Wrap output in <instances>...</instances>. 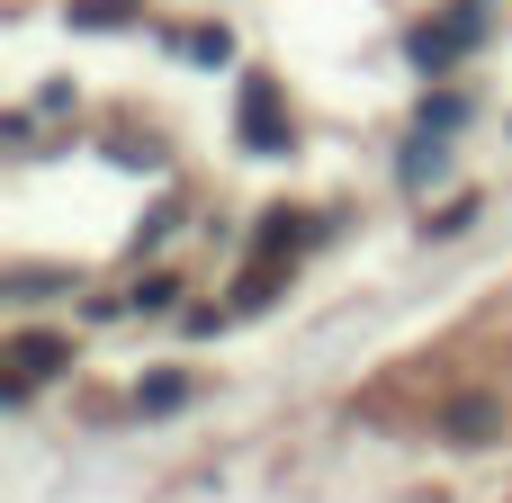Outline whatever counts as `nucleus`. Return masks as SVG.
<instances>
[{
  "mask_svg": "<svg viewBox=\"0 0 512 503\" xmlns=\"http://www.w3.org/2000/svg\"><path fill=\"white\" fill-rule=\"evenodd\" d=\"M72 18H81V27H117V18H126V0H81Z\"/></svg>",
  "mask_w": 512,
  "mask_h": 503,
  "instance_id": "7ed1b4c3",
  "label": "nucleus"
},
{
  "mask_svg": "<svg viewBox=\"0 0 512 503\" xmlns=\"http://www.w3.org/2000/svg\"><path fill=\"white\" fill-rule=\"evenodd\" d=\"M243 126H252V144H288V126H279V108H270V81H261V72L243 81Z\"/></svg>",
  "mask_w": 512,
  "mask_h": 503,
  "instance_id": "f03ea898",
  "label": "nucleus"
},
{
  "mask_svg": "<svg viewBox=\"0 0 512 503\" xmlns=\"http://www.w3.org/2000/svg\"><path fill=\"white\" fill-rule=\"evenodd\" d=\"M360 423L405 441H459V450H512V288L468 306L441 342L387 360L360 396Z\"/></svg>",
  "mask_w": 512,
  "mask_h": 503,
  "instance_id": "f257e3e1",
  "label": "nucleus"
}]
</instances>
